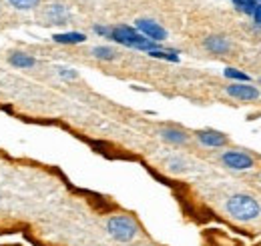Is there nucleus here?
Wrapping results in <instances>:
<instances>
[{"label":"nucleus","instance_id":"nucleus-4","mask_svg":"<svg viewBox=\"0 0 261 246\" xmlns=\"http://www.w3.org/2000/svg\"><path fill=\"white\" fill-rule=\"evenodd\" d=\"M221 164L229 170H249L255 166V158L243 150H227L221 154Z\"/></svg>","mask_w":261,"mask_h":246},{"label":"nucleus","instance_id":"nucleus-15","mask_svg":"<svg viewBox=\"0 0 261 246\" xmlns=\"http://www.w3.org/2000/svg\"><path fill=\"white\" fill-rule=\"evenodd\" d=\"M167 168H169L171 172H181V170L185 168V162H183L181 158H169V160H167Z\"/></svg>","mask_w":261,"mask_h":246},{"label":"nucleus","instance_id":"nucleus-16","mask_svg":"<svg viewBox=\"0 0 261 246\" xmlns=\"http://www.w3.org/2000/svg\"><path fill=\"white\" fill-rule=\"evenodd\" d=\"M225 76L227 78H235V80H241V82H249V76L243 74V72H239V70H235V68H227L225 70Z\"/></svg>","mask_w":261,"mask_h":246},{"label":"nucleus","instance_id":"nucleus-6","mask_svg":"<svg viewBox=\"0 0 261 246\" xmlns=\"http://www.w3.org/2000/svg\"><path fill=\"white\" fill-rule=\"evenodd\" d=\"M137 30L141 32L145 38H149L151 42H161L167 38V30L159 22H155L151 18H139L137 20Z\"/></svg>","mask_w":261,"mask_h":246},{"label":"nucleus","instance_id":"nucleus-3","mask_svg":"<svg viewBox=\"0 0 261 246\" xmlns=\"http://www.w3.org/2000/svg\"><path fill=\"white\" fill-rule=\"evenodd\" d=\"M107 232L113 240L117 242H133L139 234V224L135 222L133 216L127 214H115L107 220Z\"/></svg>","mask_w":261,"mask_h":246},{"label":"nucleus","instance_id":"nucleus-20","mask_svg":"<svg viewBox=\"0 0 261 246\" xmlns=\"http://www.w3.org/2000/svg\"><path fill=\"white\" fill-rule=\"evenodd\" d=\"M0 10H2V4H0Z\"/></svg>","mask_w":261,"mask_h":246},{"label":"nucleus","instance_id":"nucleus-8","mask_svg":"<svg viewBox=\"0 0 261 246\" xmlns=\"http://www.w3.org/2000/svg\"><path fill=\"white\" fill-rule=\"evenodd\" d=\"M203 46H205L207 52H211V54H215V56H223V54H227L229 50H231L229 38L221 36V34H211V36H207V38L203 40Z\"/></svg>","mask_w":261,"mask_h":246},{"label":"nucleus","instance_id":"nucleus-10","mask_svg":"<svg viewBox=\"0 0 261 246\" xmlns=\"http://www.w3.org/2000/svg\"><path fill=\"white\" fill-rule=\"evenodd\" d=\"M159 136L163 138L165 142L175 144V146L187 144V140H189V134H187L185 130L177 128V126H165V128H161V130H159Z\"/></svg>","mask_w":261,"mask_h":246},{"label":"nucleus","instance_id":"nucleus-5","mask_svg":"<svg viewBox=\"0 0 261 246\" xmlns=\"http://www.w3.org/2000/svg\"><path fill=\"white\" fill-rule=\"evenodd\" d=\"M225 93L227 96L235 98V100H241V102H253L259 98V90L255 86H251L249 82H233L225 86Z\"/></svg>","mask_w":261,"mask_h":246},{"label":"nucleus","instance_id":"nucleus-1","mask_svg":"<svg viewBox=\"0 0 261 246\" xmlns=\"http://www.w3.org/2000/svg\"><path fill=\"white\" fill-rule=\"evenodd\" d=\"M225 210H227V214L231 218H235L239 222L255 220L261 214L259 202L249 194H233V196H229L227 202H225Z\"/></svg>","mask_w":261,"mask_h":246},{"label":"nucleus","instance_id":"nucleus-19","mask_svg":"<svg viewBox=\"0 0 261 246\" xmlns=\"http://www.w3.org/2000/svg\"><path fill=\"white\" fill-rule=\"evenodd\" d=\"M0 200H2V194H0Z\"/></svg>","mask_w":261,"mask_h":246},{"label":"nucleus","instance_id":"nucleus-9","mask_svg":"<svg viewBox=\"0 0 261 246\" xmlns=\"http://www.w3.org/2000/svg\"><path fill=\"white\" fill-rule=\"evenodd\" d=\"M44 18L48 24H66L70 20V12L65 4H48L44 10Z\"/></svg>","mask_w":261,"mask_h":246},{"label":"nucleus","instance_id":"nucleus-11","mask_svg":"<svg viewBox=\"0 0 261 246\" xmlns=\"http://www.w3.org/2000/svg\"><path fill=\"white\" fill-rule=\"evenodd\" d=\"M8 62L12 64V66H16V68H24V70H29V68H33L36 60H34L33 56L29 54V52H12L10 56H8Z\"/></svg>","mask_w":261,"mask_h":246},{"label":"nucleus","instance_id":"nucleus-18","mask_svg":"<svg viewBox=\"0 0 261 246\" xmlns=\"http://www.w3.org/2000/svg\"><path fill=\"white\" fill-rule=\"evenodd\" d=\"M253 18H255V22L261 26V4L255 6V10H253Z\"/></svg>","mask_w":261,"mask_h":246},{"label":"nucleus","instance_id":"nucleus-17","mask_svg":"<svg viewBox=\"0 0 261 246\" xmlns=\"http://www.w3.org/2000/svg\"><path fill=\"white\" fill-rule=\"evenodd\" d=\"M59 74H61L63 78H68V80L76 78V72H74V70H70V68H59Z\"/></svg>","mask_w":261,"mask_h":246},{"label":"nucleus","instance_id":"nucleus-7","mask_svg":"<svg viewBox=\"0 0 261 246\" xmlns=\"http://www.w3.org/2000/svg\"><path fill=\"white\" fill-rule=\"evenodd\" d=\"M195 136H197V140H199L203 146H207V148H223V146L229 142V138L223 134V132L213 130V128L197 130Z\"/></svg>","mask_w":261,"mask_h":246},{"label":"nucleus","instance_id":"nucleus-2","mask_svg":"<svg viewBox=\"0 0 261 246\" xmlns=\"http://www.w3.org/2000/svg\"><path fill=\"white\" fill-rule=\"evenodd\" d=\"M111 40L127 46V48H137V50H147V52H153V50H159V44L157 42H151L149 38H145L137 28H130L127 24H119L115 28H111L109 34Z\"/></svg>","mask_w":261,"mask_h":246},{"label":"nucleus","instance_id":"nucleus-13","mask_svg":"<svg viewBox=\"0 0 261 246\" xmlns=\"http://www.w3.org/2000/svg\"><path fill=\"white\" fill-rule=\"evenodd\" d=\"M93 56L97 58V60H115L117 56H119V50L117 48H113V46H95L93 48Z\"/></svg>","mask_w":261,"mask_h":246},{"label":"nucleus","instance_id":"nucleus-12","mask_svg":"<svg viewBox=\"0 0 261 246\" xmlns=\"http://www.w3.org/2000/svg\"><path fill=\"white\" fill-rule=\"evenodd\" d=\"M53 40L59 44H81L87 40V36L83 32H63V34H55Z\"/></svg>","mask_w":261,"mask_h":246},{"label":"nucleus","instance_id":"nucleus-14","mask_svg":"<svg viewBox=\"0 0 261 246\" xmlns=\"http://www.w3.org/2000/svg\"><path fill=\"white\" fill-rule=\"evenodd\" d=\"M8 6H12L14 10H20V12H29V10H34L42 0H6Z\"/></svg>","mask_w":261,"mask_h":246}]
</instances>
